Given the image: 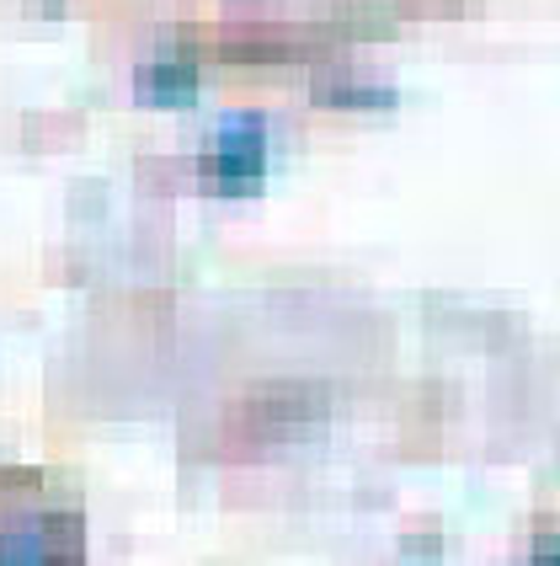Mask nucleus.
Returning <instances> with one entry per match:
<instances>
[{
  "mask_svg": "<svg viewBox=\"0 0 560 566\" xmlns=\"http://www.w3.org/2000/svg\"><path fill=\"white\" fill-rule=\"evenodd\" d=\"M139 96L156 107H187L198 96V70L182 60H156L139 70Z\"/></svg>",
  "mask_w": 560,
  "mask_h": 566,
  "instance_id": "obj_3",
  "label": "nucleus"
},
{
  "mask_svg": "<svg viewBox=\"0 0 560 566\" xmlns=\"http://www.w3.org/2000/svg\"><path fill=\"white\" fill-rule=\"evenodd\" d=\"M0 566H81V539L75 524H38V530H17L0 545Z\"/></svg>",
  "mask_w": 560,
  "mask_h": 566,
  "instance_id": "obj_2",
  "label": "nucleus"
},
{
  "mask_svg": "<svg viewBox=\"0 0 560 566\" xmlns=\"http://www.w3.org/2000/svg\"><path fill=\"white\" fill-rule=\"evenodd\" d=\"M320 102H369V107H384L390 102V92L384 86H320Z\"/></svg>",
  "mask_w": 560,
  "mask_h": 566,
  "instance_id": "obj_4",
  "label": "nucleus"
},
{
  "mask_svg": "<svg viewBox=\"0 0 560 566\" xmlns=\"http://www.w3.org/2000/svg\"><path fill=\"white\" fill-rule=\"evenodd\" d=\"M267 171V128L262 118H230L219 128L214 156H209V177L219 192H251L262 188Z\"/></svg>",
  "mask_w": 560,
  "mask_h": 566,
  "instance_id": "obj_1",
  "label": "nucleus"
},
{
  "mask_svg": "<svg viewBox=\"0 0 560 566\" xmlns=\"http://www.w3.org/2000/svg\"><path fill=\"white\" fill-rule=\"evenodd\" d=\"M533 566H560V556H539V562H533Z\"/></svg>",
  "mask_w": 560,
  "mask_h": 566,
  "instance_id": "obj_5",
  "label": "nucleus"
}]
</instances>
